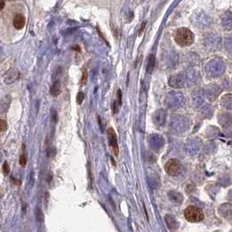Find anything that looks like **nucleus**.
Instances as JSON below:
<instances>
[{
	"instance_id": "obj_15",
	"label": "nucleus",
	"mask_w": 232,
	"mask_h": 232,
	"mask_svg": "<svg viewBox=\"0 0 232 232\" xmlns=\"http://www.w3.org/2000/svg\"><path fill=\"white\" fill-rule=\"evenodd\" d=\"M117 96H118V104H119V106H120L121 105V91L120 89L117 92Z\"/></svg>"
},
{
	"instance_id": "obj_13",
	"label": "nucleus",
	"mask_w": 232,
	"mask_h": 232,
	"mask_svg": "<svg viewBox=\"0 0 232 232\" xmlns=\"http://www.w3.org/2000/svg\"><path fill=\"white\" fill-rule=\"evenodd\" d=\"M10 171H11V168H10V166H9L8 162L5 161L3 165V173H4V176H8L10 174Z\"/></svg>"
},
{
	"instance_id": "obj_10",
	"label": "nucleus",
	"mask_w": 232,
	"mask_h": 232,
	"mask_svg": "<svg viewBox=\"0 0 232 232\" xmlns=\"http://www.w3.org/2000/svg\"><path fill=\"white\" fill-rule=\"evenodd\" d=\"M88 79V72L87 70H84L82 72V76H81V80H80V84L82 87H84L85 85L87 84Z\"/></svg>"
},
{
	"instance_id": "obj_8",
	"label": "nucleus",
	"mask_w": 232,
	"mask_h": 232,
	"mask_svg": "<svg viewBox=\"0 0 232 232\" xmlns=\"http://www.w3.org/2000/svg\"><path fill=\"white\" fill-rule=\"evenodd\" d=\"M11 103V96L6 95L0 100V113H4L7 111L9 105Z\"/></svg>"
},
{
	"instance_id": "obj_17",
	"label": "nucleus",
	"mask_w": 232,
	"mask_h": 232,
	"mask_svg": "<svg viewBox=\"0 0 232 232\" xmlns=\"http://www.w3.org/2000/svg\"><path fill=\"white\" fill-rule=\"evenodd\" d=\"M5 6V0H0V12L4 8Z\"/></svg>"
},
{
	"instance_id": "obj_6",
	"label": "nucleus",
	"mask_w": 232,
	"mask_h": 232,
	"mask_svg": "<svg viewBox=\"0 0 232 232\" xmlns=\"http://www.w3.org/2000/svg\"><path fill=\"white\" fill-rule=\"evenodd\" d=\"M18 72H11V71H9L6 74H5V76H4V81L5 84L10 85L13 83V82H15L18 79Z\"/></svg>"
},
{
	"instance_id": "obj_1",
	"label": "nucleus",
	"mask_w": 232,
	"mask_h": 232,
	"mask_svg": "<svg viewBox=\"0 0 232 232\" xmlns=\"http://www.w3.org/2000/svg\"><path fill=\"white\" fill-rule=\"evenodd\" d=\"M194 40H195L194 33L189 29L185 27L179 28L175 34V41L182 47L191 45L194 43Z\"/></svg>"
},
{
	"instance_id": "obj_2",
	"label": "nucleus",
	"mask_w": 232,
	"mask_h": 232,
	"mask_svg": "<svg viewBox=\"0 0 232 232\" xmlns=\"http://www.w3.org/2000/svg\"><path fill=\"white\" fill-rule=\"evenodd\" d=\"M184 216L190 223H199L204 219V213L198 207L188 206L184 210Z\"/></svg>"
},
{
	"instance_id": "obj_7",
	"label": "nucleus",
	"mask_w": 232,
	"mask_h": 232,
	"mask_svg": "<svg viewBox=\"0 0 232 232\" xmlns=\"http://www.w3.org/2000/svg\"><path fill=\"white\" fill-rule=\"evenodd\" d=\"M50 93L53 97L59 96L60 93H61V83H60V80H56L52 84L51 90H50Z\"/></svg>"
},
{
	"instance_id": "obj_18",
	"label": "nucleus",
	"mask_w": 232,
	"mask_h": 232,
	"mask_svg": "<svg viewBox=\"0 0 232 232\" xmlns=\"http://www.w3.org/2000/svg\"><path fill=\"white\" fill-rule=\"evenodd\" d=\"M145 24H146V23H145V22H144V23H143V24H142V26H141V27H140V32H142V31H143V29H144Z\"/></svg>"
},
{
	"instance_id": "obj_5",
	"label": "nucleus",
	"mask_w": 232,
	"mask_h": 232,
	"mask_svg": "<svg viewBox=\"0 0 232 232\" xmlns=\"http://www.w3.org/2000/svg\"><path fill=\"white\" fill-rule=\"evenodd\" d=\"M25 24V18L21 14H17L13 18V26L17 30H21Z\"/></svg>"
},
{
	"instance_id": "obj_12",
	"label": "nucleus",
	"mask_w": 232,
	"mask_h": 232,
	"mask_svg": "<svg viewBox=\"0 0 232 232\" xmlns=\"http://www.w3.org/2000/svg\"><path fill=\"white\" fill-rule=\"evenodd\" d=\"M26 162H27V159H26V156L24 155V153L22 155H20L19 156V164L20 166L22 167H25L26 165Z\"/></svg>"
},
{
	"instance_id": "obj_3",
	"label": "nucleus",
	"mask_w": 232,
	"mask_h": 232,
	"mask_svg": "<svg viewBox=\"0 0 232 232\" xmlns=\"http://www.w3.org/2000/svg\"><path fill=\"white\" fill-rule=\"evenodd\" d=\"M182 164L178 160L171 159L167 161L165 165V170L168 173V175L171 176H178L182 172Z\"/></svg>"
},
{
	"instance_id": "obj_9",
	"label": "nucleus",
	"mask_w": 232,
	"mask_h": 232,
	"mask_svg": "<svg viewBox=\"0 0 232 232\" xmlns=\"http://www.w3.org/2000/svg\"><path fill=\"white\" fill-rule=\"evenodd\" d=\"M35 216H36V219L38 222H40V223H43L44 222V213L42 211V209L39 208V207H37L36 210H35Z\"/></svg>"
},
{
	"instance_id": "obj_14",
	"label": "nucleus",
	"mask_w": 232,
	"mask_h": 232,
	"mask_svg": "<svg viewBox=\"0 0 232 232\" xmlns=\"http://www.w3.org/2000/svg\"><path fill=\"white\" fill-rule=\"evenodd\" d=\"M7 130V123L4 120H0V132H4Z\"/></svg>"
},
{
	"instance_id": "obj_16",
	"label": "nucleus",
	"mask_w": 232,
	"mask_h": 232,
	"mask_svg": "<svg viewBox=\"0 0 232 232\" xmlns=\"http://www.w3.org/2000/svg\"><path fill=\"white\" fill-rule=\"evenodd\" d=\"M52 120H53V121L54 122H57V120H58V117H57V112L56 111H54V110H52Z\"/></svg>"
},
{
	"instance_id": "obj_4",
	"label": "nucleus",
	"mask_w": 232,
	"mask_h": 232,
	"mask_svg": "<svg viewBox=\"0 0 232 232\" xmlns=\"http://www.w3.org/2000/svg\"><path fill=\"white\" fill-rule=\"evenodd\" d=\"M108 141L110 147L113 148L114 155L116 156L119 155V146H118V141H117V136H116L115 131L113 130V128H108Z\"/></svg>"
},
{
	"instance_id": "obj_11",
	"label": "nucleus",
	"mask_w": 232,
	"mask_h": 232,
	"mask_svg": "<svg viewBox=\"0 0 232 232\" xmlns=\"http://www.w3.org/2000/svg\"><path fill=\"white\" fill-rule=\"evenodd\" d=\"M85 98V94L83 92H78V94H77L76 96V102L78 105H81L82 104V102H83V100H84Z\"/></svg>"
}]
</instances>
